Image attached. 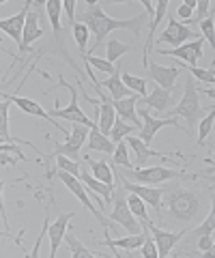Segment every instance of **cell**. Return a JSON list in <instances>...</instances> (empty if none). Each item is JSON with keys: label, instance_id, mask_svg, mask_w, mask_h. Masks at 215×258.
Masks as SVG:
<instances>
[{"label": "cell", "instance_id": "obj_18", "mask_svg": "<svg viewBox=\"0 0 215 258\" xmlns=\"http://www.w3.org/2000/svg\"><path fill=\"white\" fill-rule=\"evenodd\" d=\"M125 142H127V147H131L133 151H136V161H133V168H142L147 164V159H151V157H159V159H164V161H168V164H177L172 157H168V155H164V153H159V151H153V149H149L151 144H147L145 140H140V138H133V136H127L125 138Z\"/></svg>", "mask_w": 215, "mask_h": 258}, {"label": "cell", "instance_id": "obj_49", "mask_svg": "<svg viewBox=\"0 0 215 258\" xmlns=\"http://www.w3.org/2000/svg\"><path fill=\"white\" fill-rule=\"evenodd\" d=\"M213 172H215V164H213V166H211V168H209V170H204V174H206V176H211V174H213Z\"/></svg>", "mask_w": 215, "mask_h": 258}, {"label": "cell", "instance_id": "obj_4", "mask_svg": "<svg viewBox=\"0 0 215 258\" xmlns=\"http://www.w3.org/2000/svg\"><path fill=\"white\" fill-rule=\"evenodd\" d=\"M198 95H200V91H198V86H196L194 76H187L185 78V91H183V97H181L179 106L170 112L172 116H183L187 120V125H189L187 134L189 136H192V129L196 127V123L202 118V106H200Z\"/></svg>", "mask_w": 215, "mask_h": 258}, {"label": "cell", "instance_id": "obj_9", "mask_svg": "<svg viewBox=\"0 0 215 258\" xmlns=\"http://www.w3.org/2000/svg\"><path fill=\"white\" fill-rule=\"evenodd\" d=\"M112 170H114V176H116V183H121L127 191L136 194V196H140L147 205L153 207L157 213H162V196H164V187H151V185H142V183L127 181L125 176H123L121 172H118L114 166H112Z\"/></svg>", "mask_w": 215, "mask_h": 258}, {"label": "cell", "instance_id": "obj_12", "mask_svg": "<svg viewBox=\"0 0 215 258\" xmlns=\"http://www.w3.org/2000/svg\"><path fill=\"white\" fill-rule=\"evenodd\" d=\"M7 99H9L11 103H15V106H18L24 114H30V116H37V118H43V120H47V123H50L54 129H58L60 134H65V136H69V129H62L60 125H58V120L54 118L50 112H45L41 106H39V103L35 101V99H28V97H20L18 93H13V95H5Z\"/></svg>", "mask_w": 215, "mask_h": 258}, {"label": "cell", "instance_id": "obj_6", "mask_svg": "<svg viewBox=\"0 0 215 258\" xmlns=\"http://www.w3.org/2000/svg\"><path fill=\"white\" fill-rule=\"evenodd\" d=\"M116 185H118V189H114V209H112V213H110L108 217L114 224H121L127 232H131V235H140L142 224H138L136 215L131 213L129 205H127V189L123 187L121 183H116Z\"/></svg>", "mask_w": 215, "mask_h": 258}, {"label": "cell", "instance_id": "obj_34", "mask_svg": "<svg viewBox=\"0 0 215 258\" xmlns=\"http://www.w3.org/2000/svg\"><path fill=\"white\" fill-rule=\"evenodd\" d=\"M65 241H67V247L71 249V256H84V258H95V256H101V254H97V252H91V249H86L82 243L78 241V237L76 235H65Z\"/></svg>", "mask_w": 215, "mask_h": 258}, {"label": "cell", "instance_id": "obj_7", "mask_svg": "<svg viewBox=\"0 0 215 258\" xmlns=\"http://www.w3.org/2000/svg\"><path fill=\"white\" fill-rule=\"evenodd\" d=\"M58 179H60L62 183H65V185H67V187H69L71 191L76 194V198L80 200V203H82V205H84L86 209H89V211H91L95 217H97V222L103 226V228H110L112 232H116V228H114V222L110 220V217H106V215H103V211H101L99 207H95V205L91 203V198H89V191H86V189L82 187V181H78V176H74V174H71V172H67V170H58Z\"/></svg>", "mask_w": 215, "mask_h": 258}, {"label": "cell", "instance_id": "obj_20", "mask_svg": "<svg viewBox=\"0 0 215 258\" xmlns=\"http://www.w3.org/2000/svg\"><path fill=\"white\" fill-rule=\"evenodd\" d=\"M71 217H74V213H62L52 226H47V237H50V258H56L60 241L67 235V224H69Z\"/></svg>", "mask_w": 215, "mask_h": 258}, {"label": "cell", "instance_id": "obj_24", "mask_svg": "<svg viewBox=\"0 0 215 258\" xmlns=\"http://www.w3.org/2000/svg\"><path fill=\"white\" fill-rule=\"evenodd\" d=\"M145 230L140 235H129V237H123V239H112V237H106L103 241H97L99 245H106V247H121V249H140L142 243H145Z\"/></svg>", "mask_w": 215, "mask_h": 258}, {"label": "cell", "instance_id": "obj_10", "mask_svg": "<svg viewBox=\"0 0 215 258\" xmlns=\"http://www.w3.org/2000/svg\"><path fill=\"white\" fill-rule=\"evenodd\" d=\"M138 114H140V118H142L140 140H145L147 144L153 142L155 134L159 132V129H164V127H174V129H179V116L155 118L153 114H151V108H142V110H138Z\"/></svg>", "mask_w": 215, "mask_h": 258}, {"label": "cell", "instance_id": "obj_45", "mask_svg": "<svg viewBox=\"0 0 215 258\" xmlns=\"http://www.w3.org/2000/svg\"><path fill=\"white\" fill-rule=\"evenodd\" d=\"M211 245H213V237L211 235H198V249L206 252Z\"/></svg>", "mask_w": 215, "mask_h": 258}, {"label": "cell", "instance_id": "obj_3", "mask_svg": "<svg viewBox=\"0 0 215 258\" xmlns=\"http://www.w3.org/2000/svg\"><path fill=\"white\" fill-rule=\"evenodd\" d=\"M114 168L125 176L127 181L142 183V185H159V183H166V181H198V179H209L204 172L187 174L185 170H174V168H164V166H155V168H121V166H114Z\"/></svg>", "mask_w": 215, "mask_h": 258}, {"label": "cell", "instance_id": "obj_5", "mask_svg": "<svg viewBox=\"0 0 215 258\" xmlns=\"http://www.w3.org/2000/svg\"><path fill=\"white\" fill-rule=\"evenodd\" d=\"M67 88V91L71 93V103L67 108H54L50 114L54 118H65V120H71V123H78V125H86V127H91V129H99V125L95 123L93 118L86 116V112L80 108V103H78V88L74 84H69L67 80H62L60 76V82H58V88Z\"/></svg>", "mask_w": 215, "mask_h": 258}, {"label": "cell", "instance_id": "obj_11", "mask_svg": "<svg viewBox=\"0 0 215 258\" xmlns=\"http://www.w3.org/2000/svg\"><path fill=\"white\" fill-rule=\"evenodd\" d=\"M200 39V35L198 32H194L189 26H185V24H179L174 18L168 20V26H166V30L159 35L157 43H164V45H172V47H181L183 41H198Z\"/></svg>", "mask_w": 215, "mask_h": 258}, {"label": "cell", "instance_id": "obj_33", "mask_svg": "<svg viewBox=\"0 0 215 258\" xmlns=\"http://www.w3.org/2000/svg\"><path fill=\"white\" fill-rule=\"evenodd\" d=\"M127 205H129L131 213L136 215L140 222L149 220V213H147V203H145V200H142L140 196H136V194H131V191H127Z\"/></svg>", "mask_w": 215, "mask_h": 258}, {"label": "cell", "instance_id": "obj_2", "mask_svg": "<svg viewBox=\"0 0 215 258\" xmlns=\"http://www.w3.org/2000/svg\"><path fill=\"white\" fill-rule=\"evenodd\" d=\"M204 205H206V198L202 191L187 189L183 185H168V187H164L162 207L170 215V220L177 224L194 222L196 217L202 215Z\"/></svg>", "mask_w": 215, "mask_h": 258}, {"label": "cell", "instance_id": "obj_38", "mask_svg": "<svg viewBox=\"0 0 215 258\" xmlns=\"http://www.w3.org/2000/svg\"><path fill=\"white\" fill-rule=\"evenodd\" d=\"M112 164L121 168H133V161L129 159V151H127V142H118L116 151L112 155Z\"/></svg>", "mask_w": 215, "mask_h": 258}, {"label": "cell", "instance_id": "obj_16", "mask_svg": "<svg viewBox=\"0 0 215 258\" xmlns=\"http://www.w3.org/2000/svg\"><path fill=\"white\" fill-rule=\"evenodd\" d=\"M30 7H33V3H26L18 15L0 20V30H3L5 35H9L13 41L18 43V47H22V41H24V28H26V20H28Z\"/></svg>", "mask_w": 215, "mask_h": 258}, {"label": "cell", "instance_id": "obj_27", "mask_svg": "<svg viewBox=\"0 0 215 258\" xmlns=\"http://www.w3.org/2000/svg\"><path fill=\"white\" fill-rule=\"evenodd\" d=\"M138 45H129V43H123V41H118V39H108L106 41V60H110L112 64L118 62V58H121L123 54L127 52H133Z\"/></svg>", "mask_w": 215, "mask_h": 258}, {"label": "cell", "instance_id": "obj_39", "mask_svg": "<svg viewBox=\"0 0 215 258\" xmlns=\"http://www.w3.org/2000/svg\"><path fill=\"white\" fill-rule=\"evenodd\" d=\"M211 3L209 0H198V7H196V15H194V20L189 22V24H185V26H192V24H200V22H204L206 18H211Z\"/></svg>", "mask_w": 215, "mask_h": 258}, {"label": "cell", "instance_id": "obj_37", "mask_svg": "<svg viewBox=\"0 0 215 258\" xmlns=\"http://www.w3.org/2000/svg\"><path fill=\"white\" fill-rule=\"evenodd\" d=\"M179 64H181V69L183 71H189V76H194V78H198V80H202V82H209V84H215V71L213 69H200V67H189V64H185V62H181V60H177Z\"/></svg>", "mask_w": 215, "mask_h": 258}, {"label": "cell", "instance_id": "obj_42", "mask_svg": "<svg viewBox=\"0 0 215 258\" xmlns=\"http://www.w3.org/2000/svg\"><path fill=\"white\" fill-rule=\"evenodd\" d=\"M177 15L181 18V22H183V24H189V22L194 20V11L189 9V7H187L185 3H179V5H177Z\"/></svg>", "mask_w": 215, "mask_h": 258}, {"label": "cell", "instance_id": "obj_36", "mask_svg": "<svg viewBox=\"0 0 215 258\" xmlns=\"http://www.w3.org/2000/svg\"><path fill=\"white\" fill-rule=\"evenodd\" d=\"M213 230H215V189H213V196H211V211L206 213L204 222L198 226L194 232H196V235H211Z\"/></svg>", "mask_w": 215, "mask_h": 258}, {"label": "cell", "instance_id": "obj_17", "mask_svg": "<svg viewBox=\"0 0 215 258\" xmlns=\"http://www.w3.org/2000/svg\"><path fill=\"white\" fill-rule=\"evenodd\" d=\"M145 69H147V80H153L155 84L166 88V91H172L174 82H177V78L181 76V69L179 67H162V64H157L153 60H149L145 64Z\"/></svg>", "mask_w": 215, "mask_h": 258}, {"label": "cell", "instance_id": "obj_47", "mask_svg": "<svg viewBox=\"0 0 215 258\" xmlns=\"http://www.w3.org/2000/svg\"><path fill=\"white\" fill-rule=\"evenodd\" d=\"M202 256L204 258H215V239H213V245L206 249V252H202Z\"/></svg>", "mask_w": 215, "mask_h": 258}, {"label": "cell", "instance_id": "obj_50", "mask_svg": "<svg viewBox=\"0 0 215 258\" xmlns=\"http://www.w3.org/2000/svg\"><path fill=\"white\" fill-rule=\"evenodd\" d=\"M211 108H215V106H211Z\"/></svg>", "mask_w": 215, "mask_h": 258}, {"label": "cell", "instance_id": "obj_30", "mask_svg": "<svg viewBox=\"0 0 215 258\" xmlns=\"http://www.w3.org/2000/svg\"><path fill=\"white\" fill-rule=\"evenodd\" d=\"M71 30H74V39H76V43H78V52L80 54H86L89 50V39H91V28L86 26V24H80L76 22L74 26H71Z\"/></svg>", "mask_w": 215, "mask_h": 258}, {"label": "cell", "instance_id": "obj_8", "mask_svg": "<svg viewBox=\"0 0 215 258\" xmlns=\"http://www.w3.org/2000/svg\"><path fill=\"white\" fill-rule=\"evenodd\" d=\"M93 86H95V91H97V95L101 97V101H108L110 106L116 110L118 116L125 118L127 123H131L136 129H142V118H140L138 110H136V103L142 99L140 95H131V97H125V99H112L110 95L103 93V88H101L99 84H93Z\"/></svg>", "mask_w": 215, "mask_h": 258}, {"label": "cell", "instance_id": "obj_31", "mask_svg": "<svg viewBox=\"0 0 215 258\" xmlns=\"http://www.w3.org/2000/svg\"><path fill=\"white\" fill-rule=\"evenodd\" d=\"M133 127L131 123H127L125 118H121L116 114V120H114V127H112V134H110V140H112L114 144H118V142H123L127 136H131V132H133Z\"/></svg>", "mask_w": 215, "mask_h": 258}, {"label": "cell", "instance_id": "obj_13", "mask_svg": "<svg viewBox=\"0 0 215 258\" xmlns=\"http://www.w3.org/2000/svg\"><path fill=\"white\" fill-rule=\"evenodd\" d=\"M202 39L192 43H183L181 47H172V50H166V47H155L157 54H164V56H170V58H177L183 60L189 67H198V62L202 58Z\"/></svg>", "mask_w": 215, "mask_h": 258}, {"label": "cell", "instance_id": "obj_44", "mask_svg": "<svg viewBox=\"0 0 215 258\" xmlns=\"http://www.w3.org/2000/svg\"><path fill=\"white\" fill-rule=\"evenodd\" d=\"M15 144H18V142H13V144H9V142H7V144H0V151H5V153H18V157L22 159V161H28L26 159V155H24V153L20 151V147H15Z\"/></svg>", "mask_w": 215, "mask_h": 258}, {"label": "cell", "instance_id": "obj_1", "mask_svg": "<svg viewBox=\"0 0 215 258\" xmlns=\"http://www.w3.org/2000/svg\"><path fill=\"white\" fill-rule=\"evenodd\" d=\"M78 22L80 24H86V26L91 28V32L95 35V41L91 43V50H97V47L103 43V39H106L112 30H131L133 37H140V32L145 26H149V13H138L136 18H129V20H116V18H108L106 13H103L101 5L95 3V0H89L86 3V11L78 13Z\"/></svg>", "mask_w": 215, "mask_h": 258}, {"label": "cell", "instance_id": "obj_15", "mask_svg": "<svg viewBox=\"0 0 215 258\" xmlns=\"http://www.w3.org/2000/svg\"><path fill=\"white\" fill-rule=\"evenodd\" d=\"M39 20H41V13L39 11H30L28 13V20H26V28H24V41L20 47V56H15V60H24V56L33 52L30 43H35L37 39H43L45 37V28L39 26ZM35 54V52H33Z\"/></svg>", "mask_w": 215, "mask_h": 258}, {"label": "cell", "instance_id": "obj_23", "mask_svg": "<svg viewBox=\"0 0 215 258\" xmlns=\"http://www.w3.org/2000/svg\"><path fill=\"white\" fill-rule=\"evenodd\" d=\"M62 11L65 9H62L60 0H47L45 3V13H47V20H50V26L54 30V39H56V41H65V26H62V22H60Z\"/></svg>", "mask_w": 215, "mask_h": 258}, {"label": "cell", "instance_id": "obj_43", "mask_svg": "<svg viewBox=\"0 0 215 258\" xmlns=\"http://www.w3.org/2000/svg\"><path fill=\"white\" fill-rule=\"evenodd\" d=\"M62 9H65V15H67L69 24L74 26L76 24V0H65V3H62Z\"/></svg>", "mask_w": 215, "mask_h": 258}, {"label": "cell", "instance_id": "obj_41", "mask_svg": "<svg viewBox=\"0 0 215 258\" xmlns=\"http://www.w3.org/2000/svg\"><path fill=\"white\" fill-rule=\"evenodd\" d=\"M200 30H202L204 39L209 41V45L215 50V20L213 18H206L204 22H200Z\"/></svg>", "mask_w": 215, "mask_h": 258}, {"label": "cell", "instance_id": "obj_29", "mask_svg": "<svg viewBox=\"0 0 215 258\" xmlns=\"http://www.w3.org/2000/svg\"><path fill=\"white\" fill-rule=\"evenodd\" d=\"M80 58L82 60H86L91 64V67H95L97 71H101V74H110V76H114L116 71H118V67H121V64H112L110 60H106V58H97V56H89V54H80Z\"/></svg>", "mask_w": 215, "mask_h": 258}, {"label": "cell", "instance_id": "obj_46", "mask_svg": "<svg viewBox=\"0 0 215 258\" xmlns=\"http://www.w3.org/2000/svg\"><path fill=\"white\" fill-rule=\"evenodd\" d=\"M200 91V95H206V97H211V99H215V88H198Z\"/></svg>", "mask_w": 215, "mask_h": 258}, {"label": "cell", "instance_id": "obj_25", "mask_svg": "<svg viewBox=\"0 0 215 258\" xmlns=\"http://www.w3.org/2000/svg\"><path fill=\"white\" fill-rule=\"evenodd\" d=\"M89 149H91V151L106 153V155H114L116 144L110 140L108 136H103L99 129H91V134H89Z\"/></svg>", "mask_w": 215, "mask_h": 258}, {"label": "cell", "instance_id": "obj_28", "mask_svg": "<svg viewBox=\"0 0 215 258\" xmlns=\"http://www.w3.org/2000/svg\"><path fill=\"white\" fill-rule=\"evenodd\" d=\"M84 161L89 164V168L93 170L95 179H99V181L108 183V185H114L112 179H116V176H114V170L110 168L108 161H93V159H89V157H84Z\"/></svg>", "mask_w": 215, "mask_h": 258}, {"label": "cell", "instance_id": "obj_48", "mask_svg": "<svg viewBox=\"0 0 215 258\" xmlns=\"http://www.w3.org/2000/svg\"><path fill=\"white\" fill-rule=\"evenodd\" d=\"M3 164H9V166H15V164H18V161H15L13 157H9V155H7V153L3 151Z\"/></svg>", "mask_w": 215, "mask_h": 258}, {"label": "cell", "instance_id": "obj_26", "mask_svg": "<svg viewBox=\"0 0 215 258\" xmlns=\"http://www.w3.org/2000/svg\"><path fill=\"white\" fill-rule=\"evenodd\" d=\"M9 99L7 97H3V103H0V140H3V144H13V142H18V144H24V140H18V138H13L11 132H9Z\"/></svg>", "mask_w": 215, "mask_h": 258}, {"label": "cell", "instance_id": "obj_19", "mask_svg": "<svg viewBox=\"0 0 215 258\" xmlns=\"http://www.w3.org/2000/svg\"><path fill=\"white\" fill-rule=\"evenodd\" d=\"M174 101V93L172 91H166V88H162L159 84L153 86V91H151L147 97H142L140 103L145 108H151L159 112V114H166V110L170 108V103Z\"/></svg>", "mask_w": 215, "mask_h": 258}, {"label": "cell", "instance_id": "obj_32", "mask_svg": "<svg viewBox=\"0 0 215 258\" xmlns=\"http://www.w3.org/2000/svg\"><path fill=\"white\" fill-rule=\"evenodd\" d=\"M121 80H123V84L129 88L131 93H136L140 97H147V78L131 76V74H125V71H121Z\"/></svg>", "mask_w": 215, "mask_h": 258}, {"label": "cell", "instance_id": "obj_40", "mask_svg": "<svg viewBox=\"0 0 215 258\" xmlns=\"http://www.w3.org/2000/svg\"><path fill=\"white\" fill-rule=\"evenodd\" d=\"M56 166H58V170H67V172H71L74 176H78V179H80V174H82V168H80V164H76L74 159H69L65 155H58L56 157Z\"/></svg>", "mask_w": 215, "mask_h": 258}, {"label": "cell", "instance_id": "obj_14", "mask_svg": "<svg viewBox=\"0 0 215 258\" xmlns=\"http://www.w3.org/2000/svg\"><path fill=\"white\" fill-rule=\"evenodd\" d=\"M142 224H147L149 226V230H151V235H153L155 239V245H157V252H159V258H166V256H170L172 252V247L179 243V241L183 239V235H185L187 230H181V232H168V230H164V228H159V226L151 220H145Z\"/></svg>", "mask_w": 215, "mask_h": 258}, {"label": "cell", "instance_id": "obj_35", "mask_svg": "<svg viewBox=\"0 0 215 258\" xmlns=\"http://www.w3.org/2000/svg\"><path fill=\"white\" fill-rule=\"evenodd\" d=\"M213 125H215V108H209V114L200 118V127H198V147L204 144L206 136L213 132Z\"/></svg>", "mask_w": 215, "mask_h": 258}, {"label": "cell", "instance_id": "obj_21", "mask_svg": "<svg viewBox=\"0 0 215 258\" xmlns=\"http://www.w3.org/2000/svg\"><path fill=\"white\" fill-rule=\"evenodd\" d=\"M168 0H159L157 7H155V18L149 22V35H147V43H145V50H142V67L149 62V52L153 50V37L159 28V24H162L164 15H166V9H168Z\"/></svg>", "mask_w": 215, "mask_h": 258}, {"label": "cell", "instance_id": "obj_22", "mask_svg": "<svg viewBox=\"0 0 215 258\" xmlns=\"http://www.w3.org/2000/svg\"><path fill=\"white\" fill-rule=\"evenodd\" d=\"M84 164H86V161H84ZM86 166H89V164H86ZM86 166H82L80 181H82L89 189H93L95 194H99V196L106 200V205H110V203H112V198H114V187H112V185H108V183H103V181H99V179H95V176L86 170Z\"/></svg>", "mask_w": 215, "mask_h": 258}]
</instances>
